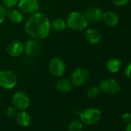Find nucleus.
<instances>
[{
	"mask_svg": "<svg viewBox=\"0 0 131 131\" xmlns=\"http://www.w3.org/2000/svg\"><path fill=\"white\" fill-rule=\"evenodd\" d=\"M51 29V22L46 15L41 12L32 13L26 19L25 30L28 35L36 40L48 37Z\"/></svg>",
	"mask_w": 131,
	"mask_h": 131,
	"instance_id": "obj_1",
	"label": "nucleus"
},
{
	"mask_svg": "<svg viewBox=\"0 0 131 131\" xmlns=\"http://www.w3.org/2000/svg\"><path fill=\"white\" fill-rule=\"evenodd\" d=\"M66 25L72 30L80 31L85 30L88 25V21L83 14L79 12H72L66 18Z\"/></svg>",
	"mask_w": 131,
	"mask_h": 131,
	"instance_id": "obj_2",
	"label": "nucleus"
},
{
	"mask_svg": "<svg viewBox=\"0 0 131 131\" xmlns=\"http://www.w3.org/2000/svg\"><path fill=\"white\" fill-rule=\"evenodd\" d=\"M102 114L96 107H89L80 113V121L83 124L91 126L97 124L101 119Z\"/></svg>",
	"mask_w": 131,
	"mask_h": 131,
	"instance_id": "obj_3",
	"label": "nucleus"
},
{
	"mask_svg": "<svg viewBox=\"0 0 131 131\" xmlns=\"http://www.w3.org/2000/svg\"><path fill=\"white\" fill-rule=\"evenodd\" d=\"M17 84V78L15 74L9 70H2L0 71V87L11 90L15 87Z\"/></svg>",
	"mask_w": 131,
	"mask_h": 131,
	"instance_id": "obj_4",
	"label": "nucleus"
},
{
	"mask_svg": "<svg viewBox=\"0 0 131 131\" xmlns=\"http://www.w3.org/2000/svg\"><path fill=\"white\" fill-rule=\"evenodd\" d=\"M12 104L17 111H25L30 105V97L24 91H17L12 97Z\"/></svg>",
	"mask_w": 131,
	"mask_h": 131,
	"instance_id": "obj_5",
	"label": "nucleus"
},
{
	"mask_svg": "<svg viewBox=\"0 0 131 131\" xmlns=\"http://www.w3.org/2000/svg\"><path fill=\"white\" fill-rule=\"evenodd\" d=\"M90 78V72L86 68H78L71 74V82L73 85L81 86L84 84Z\"/></svg>",
	"mask_w": 131,
	"mask_h": 131,
	"instance_id": "obj_6",
	"label": "nucleus"
},
{
	"mask_svg": "<svg viewBox=\"0 0 131 131\" xmlns=\"http://www.w3.org/2000/svg\"><path fill=\"white\" fill-rule=\"evenodd\" d=\"M100 90L105 94L113 95L117 94L120 90V84L114 79H105L100 84Z\"/></svg>",
	"mask_w": 131,
	"mask_h": 131,
	"instance_id": "obj_7",
	"label": "nucleus"
},
{
	"mask_svg": "<svg viewBox=\"0 0 131 131\" xmlns=\"http://www.w3.org/2000/svg\"><path fill=\"white\" fill-rule=\"evenodd\" d=\"M49 70L52 75L55 77H60L65 73L66 64L61 58H54L49 62Z\"/></svg>",
	"mask_w": 131,
	"mask_h": 131,
	"instance_id": "obj_8",
	"label": "nucleus"
},
{
	"mask_svg": "<svg viewBox=\"0 0 131 131\" xmlns=\"http://www.w3.org/2000/svg\"><path fill=\"white\" fill-rule=\"evenodd\" d=\"M17 5L22 12L28 14L37 12L39 8L38 0H19Z\"/></svg>",
	"mask_w": 131,
	"mask_h": 131,
	"instance_id": "obj_9",
	"label": "nucleus"
},
{
	"mask_svg": "<svg viewBox=\"0 0 131 131\" xmlns=\"http://www.w3.org/2000/svg\"><path fill=\"white\" fill-rule=\"evenodd\" d=\"M103 14V12L101 8H100L97 6H93L89 8L86 11L84 15L88 21L96 23L102 20Z\"/></svg>",
	"mask_w": 131,
	"mask_h": 131,
	"instance_id": "obj_10",
	"label": "nucleus"
},
{
	"mask_svg": "<svg viewBox=\"0 0 131 131\" xmlns=\"http://www.w3.org/2000/svg\"><path fill=\"white\" fill-rule=\"evenodd\" d=\"M41 50V45L38 40L31 38L28 40L24 45V51L27 55L36 56Z\"/></svg>",
	"mask_w": 131,
	"mask_h": 131,
	"instance_id": "obj_11",
	"label": "nucleus"
},
{
	"mask_svg": "<svg viewBox=\"0 0 131 131\" xmlns=\"http://www.w3.org/2000/svg\"><path fill=\"white\" fill-rule=\"evenodd\" d=\"M6 51L12 57H19L24 51V45L19 41H12L8 44Z\"/></svg>",
	"mask_w": 131,
	"mask_h": 131,
	"instance_id": "obj_12",
	"label": "nucleus"
},
{
	"mask_svg": "<svg viewBox=\"0 0 131 131\" xmlns=\"http://www.w3.org/2000/svg\"><path fill=\"white\" fill-rule=\"evenodd\" d=\"M85 37L86 41L93 45H98L102 40V36L100 33L95 28H89L86 31Z\"/></svg>",
	"mask_w": 131,
	"mask_h": 131,
	"instance_id": "obj_13",
	"label": "nucleus"
},
{
	"mask_svg": "<svg viewBox=\"0 0 131 131\" xmlns=\"http://www.w3.org/2000/svg\"><path fill=\"white\" fill-rule=\"evenodd\" d=\"M102 20L106 24V25L109 27H115L119 23L118 15L112 11H107L103 12Z\"/></svg>",
	"mask_w": 131,
	"mask_h": 131,
	"instance_id": "obj_14",
	"label": "nucleus"
},
{
	"mask_svg": "<svg viewBox=\"0 0 131 131\" xmlns=\"http://www.w3.org/2000/svg\"><path fill=\"white\" fill-rule=\"evenodd\" d=\"M15 120L17 124L23 127L29 126L32 122L31 116L25 111H19L15 115Z\"/></svg>",
	"mask_w": 131,
	"mask_h": 131,
	"instance_id": "obj_15",
	"label": "nucleus"
},
{
	"mask_svg": "<svg viewBox=\"0 0 131 131\" xmlns=\"http://www.w3.org/2000/svg\"><path fill=\"white\" fill-rule=\"evenodd\" d=\"M7 17L12 23H20L24 19V15L20 10L14 9V8H8L7 11Z\"/></svg>",
	"mask_w": 131,
	"mask_h": 131,
	"instance_id": "obj_16",
	"label": "nucleus"
},
{
	"mask_svg": "<svg viewBox=\"0 0 131 131\" xmlns=\"http://www.w3.org/2000/svg\"><path fill=\"white\" fill-rule=\"evenodd\" d=\"M122 66L121 61L117 58H111L107 62V69L110 73H117Z\"/></svg>",
	"mask_w": 131,
	"mask_h": 131,
	"instance_id": "obj_17",
	"label": "nucleus"
},
{
	"mask_svg": "<svg viewBox=\"0 0 131 131\" xmlns=\"http://www.w3.org/2000/svg\"><path fill=\"white\" fill-rule=\"evenodd\" d=\"M56 87L58 91H59L61 92L67 93V92H69L73 89V84L71 82V81H69V79L63 78V79L59 80L56 82Z\"/></svg>",
	"mask_w": 131,
	"mask_h": 131,
	"instance_id": "obj_18",
	"label": "nucleus"
},
{
	"mask_svg": "<svg viewBox=\"0 0 131 131\" xmlns=\"http://www.w3.org/2000/svg\"><path fill=\"white\" fill-rule=\"evenodd\" d=\"M66 22L63 19L58 18L54 19L51 23V28L56 31H63L66 28Z\"/></svg>",
	"mask_w": 131,
	"mask_h": 131,
	"instance_id": "obj_19",
	"label": "nucleus"
},
{
	"mask_svg": "<svg viewBox=\"0 0 131 131\" xmlns=\"http://www.w3.org/2000/svg\"><path fill=\"white\" fill-rule=\"evenodd\" d=\"M83 124L81 122V121L74 119L69 124L68 126V130L69 131H83Z\"/></svg>",
	"mask_w": 131,
	"mask_h": 131,
	"instance_id": "obj_20",
	"label": "nucleus"
},
{
	"mask_svg": "<svg viewBox=\"0 0 131 131\" xmlns=\"http://www.w3.org/2000/svg\"><path fill=\"white\" fill-rule=\"evenodd\" d=\"M100 90L97 87H92L87 91V96L90 98H96L100 95Z\"/></svg>",
	"mask_w": 131,
	"mask_h": 131,
	"instance_id": "obj_21",
	"label": "nucleus"
},
{
	"mask_svg": "<svg viewBox=\"0 0 131 131\" xmlns=\"http://www.w3.org/2000/svg\"><path fill=\"white\" fill-rule=\"evenodd\" d=\"M19 1V0H2V2L5 8H12L18 5Z\"/></svg>",
	"mask_w": 131,
	"mask_h": 131,
	"instance_id": "obj_22",
	"label": "nucleus"
},
{
	"mask_svg": "<svg viewBox=\"0 0 131 131\" xmlns=\"http://www.w3.org/2000/svg\"><path fill=\"white\" fill-rule=\"evenodd\" d=\"M7 17V11L6 8L0 4V25L5 20Z\"/></svg>",
	"mask_w": 131,
	"mask_h": 131,
	"instance_id": "obj_23",
	"label": "nucleus"
},
{
	"mask_svg": "<svg viewBox=\"0 0 131 131\" xmlns=\"http://www.w3.org/2000/svg\"><path fill=\"white\" fill-rule=\"evenodd\" d=\"M17 110L14 107H8L6 110V115L9 117H12L16 115L17 114Z\"/></svg>",
	"mask_w": 131,
	"mask_h": 131,
	"instance_id": "obj_24",
	"label": "nucleus"
},
{
	"mask_svg": "<svg viewBox=\"0 0 131 131\" xmlns=\"http://www.w3.org/2000/svg\"><path fill=\"white\" fill-rule=\"evenodd\" d=\"M122 120L124 121V123H125L126 124H129L131 123V114L130 113H125L123 117H122Z\"/></svg>",
	"mask_w": 131,
	"mask_h": 131,
	"instance_id": "obj_25",
	"label": "nucleus"
},
{
	"mask_svg": "<svg viewBox=\"0 0 131 131\" xmlns=\"http://www.w3.org/2000/svg\"><path fill=\"white\" fill-rule=\"evenodd\" d=\"M112 2L117 6H124L130 2V0H112Z\"/></svg>",
	"mask_w": 131,
	"mask_h": 131,
	"instance_id": "obj_26",
	"label": "nucleus"
},
{
	"mask_svg": "<svg viewBox=\"0 0 131 131\" xmlns=\"http://www.w3.org/2000/svg\"><path fill=\"white\" fill-rule=\"evenodd\" d=\"M124 73H125L126 77H127L128 78H130L131 79V63H130V64L125 68Z\"/></svg>",
	"mask_w": 131,
	"mask_h": 131,
	"instance_id": "obj_27",
	"label": "nucleus"
},
{
	"mask_svg": "<svg viewBox=\"0 0 131 131\" xmlns=\"http://www.w3.org/2000/svg\"><path fill=\"white\" fill-rule=\"evenodd\" d=\"M126 131H131V123L127 124V127L126 128Z\"/></svg>",
	"mask_w": 131,
	"mask_h": 131,
	"instance_id": "obj_28",
	"label": "nucleus"
},
{
	"mask_svg": "<svg viewBox=\"0 0 131 131\" xmlns=\"http://www.w3.org/2000/svg\"><path fill=\"white\" fill-rule=\"evenodd\" d=\"M130 2H131V0H130Z\"/></svg>",
	"mask_w": 131,
	"mask_h": 131,
	"instance_id": "obj_29",
	"label": "nucleus"
}]
</instances>
